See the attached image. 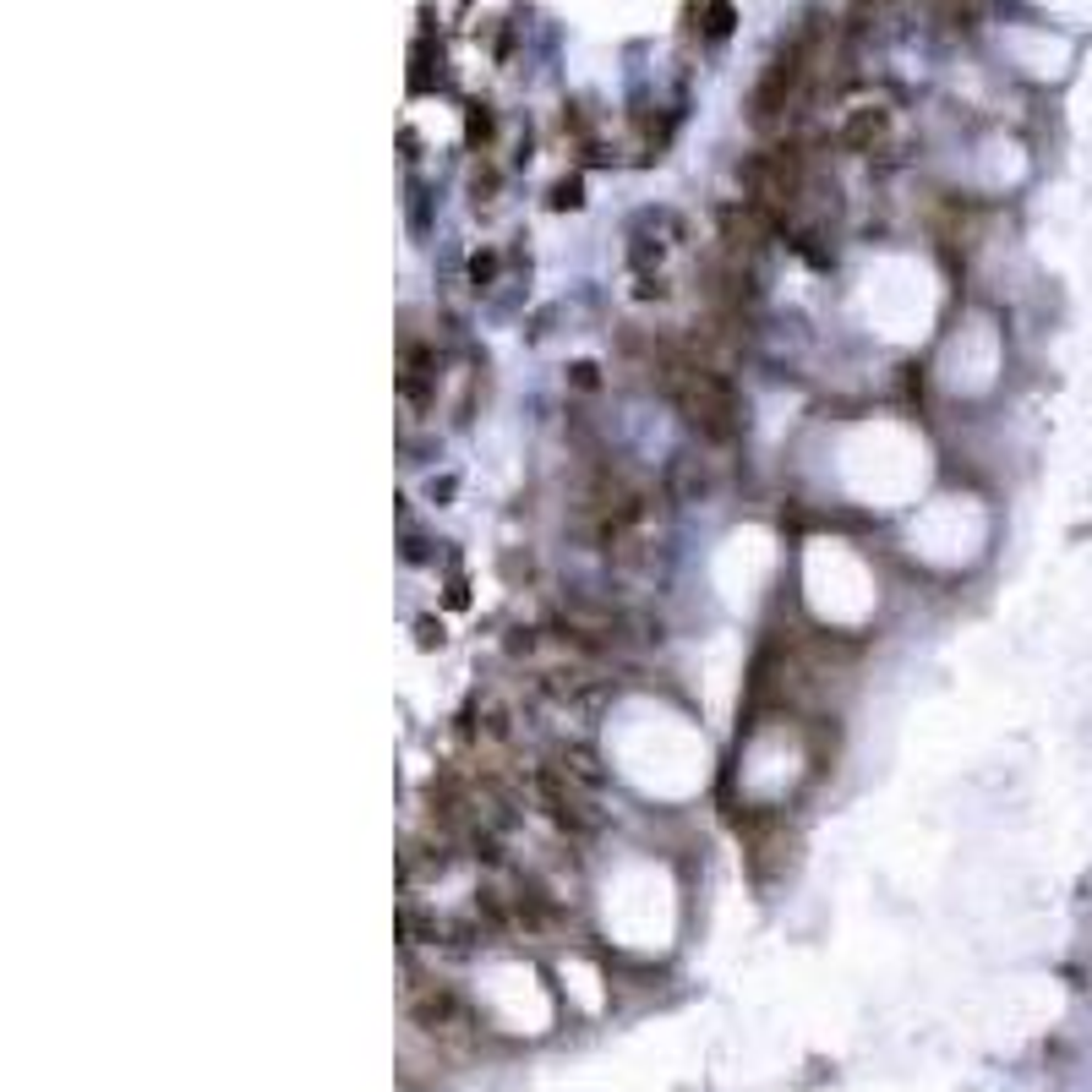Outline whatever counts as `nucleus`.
<instances>
[{
	"label": "nucleus",
	"mask_w": 1092,
	"mask_h": 1092,
	"mask_svg": "<svg viewBox=\"0 0 1092 1092\" xmlns=\"http://www.w3.org/2000/svg\"><path fill=\"white\" fill-rule=\"evenodd\" d=\"M655 383L661 394L683 410L694 432L705 443H732L738 437V394L726 383V371L694 344H661L655 350Z\"/></svg>",
	"instance_id": "1"
},
{
	"label": "nucleus",
	"mask_w": 1092,
	"mask_h": 1092,
	"mask_svg": "<svg viewBox=\"0 0 1092 1092\" xmlns=\"http://www.w3.org/2000/svg\"><path fill=\"white\" fill-rule=\"evenodd\" d=\"M404 1005H410V1022H416L426 1038H437V1043H465L470 1038V1010H465V1000H459L448 983H426V978H416L410 994H404Z\"/></svg>",
	"instance_id": "2"
},
{
	"label": "nucleus",
	"mask_w": 1092,
	"mask_h": 1092,
	"mask_svg": "<svg viewBox=\"0 0 1092 1092\" xmlns=\"http://www.w3.org/2000/svg\"><path fill=\"white\" fill-rule=\"evenodd\" d=\"M808 77V38H798V44H787V50L771 61V71L759 77L754 88V104H749V115L765 126V120H775L781 110H787L792 99H798V88H803Z\"/></svg>",
	"instance_id": "3"
},
{
	"label": "nucleus",
	"mask_w": 1092,
	"mask_h": 1092,
	"mask_svg": "<svg viewBox=\"0 0 1092 1092\" xmlns=\"http://www.w3.org/2000/svg\"><path fill=\"white\" fill-rule=\"evenodd\" d=\"M885 137H891V115L885 110H852L841 120V148H852V153L885 148Z\"/></svg>",
	"instance_id": "4"
},
{
	"label": "nucleus",
	"mask_w": 1092,
	"mask_h": 1092,
	"mask_svg": "<svg viewBox=\"0 0 1092 1092\" xmlns=\"http://www.w3.org/2000/svg\"><path fill=\"white\" fill-rule=\"evenodd\" d=\"M579 202V181H569V186H557L552 191V208H573Z\"/></svg>",
	"instance_id": "5"
}]
</instances>
